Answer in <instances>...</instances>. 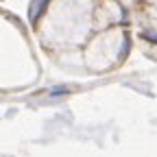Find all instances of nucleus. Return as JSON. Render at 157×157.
<instances>
[{"label": "nucleus", "instance_id": "1", "mask_svg": "<svg viewBox=\"0 0 157 157\" xmlns=\"http://www.w3.org/2000/svg\"><path fill=\"white\" fill-rule=\"evenodd\" d=\"M46 2H48V0H33V2H31V9H29L31 22H35V20H37V15L42 13V9L46 7Z\"/></svg>", "mask_w": 157, "mask_h": 157}]
</instances>
